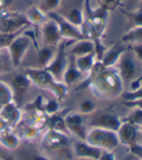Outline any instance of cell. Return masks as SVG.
Instances as JSON below:
<instances>
[{"instance_id":"1","label":"cell","mask_w":142,"mask_h":160,"mask_svg":"<svg viewBox=\"0 0 142 160\" xmlns=\"http://www.w3.org/2000/svg\"><path fill=\"white\" fill-rule=\"evenodd\" d=\"M92 91L99 97L115 98L120 96L124 90V82L117 70L103 68L87 82Z\"/></svg>"},{"instance_id":"2","label":"cell","mask_w":142,"mask_h":160,"mask_svg":"<svg viewBox=\"0 0 142 160\" xmlns=\"http://www.w3.org/2000/svg\"><path fill=\"white\" fill-rule=\"evenodd\" d=\"M90 145L103 148H115L119 145V138L111 130L108 129H95L87 137Z\"/></svg>"},{"instance_id":"3","label":"cell","mask_w":142,"mask_h":160,"mask_svg":"<svg viewBox=\"0 0 142 160\" xmlns=\"http://www.w3.org/2000/svg\"><path fill=\"white\" fill-rule=\"evenodd\" d=\"M65 43L62 42L56 50L55 56L53 57L52 61L47 65L45 68L49 72L54 80L60 81L62 80L63 73L68 65V59L66 57V51H65Z\"/></svg>"},{"instance_id":"4","label":"cell","mask_w":142,"mask_h":160,"mask_svg":"<svg viewBox=\"0 0 142 160\" xmlns=\"http://www.w3.org/2000/svg\"><path fill=\"white\" fill-rule=\"evenodd\" d=\"M63 8L62 13H57L60 15L62 18H64L67 21H69L71 24L75 25L79 30L82 31L84 25V15L82 12V5L79 4L77 1H72L68 2L64 7L63 6H58V8Z\"/></svg>"},{"instance_id":"5","label":"cell","mask_w":142,"mask_h":160,"mask_svg":"<svg viewBox=\"0 0 142 160\" xmlns=\"http://www.w3.org/2000/svg\"><path fill=\"white\" fill-rule=\"evenodd\" d=\"M47 15L50 16V18L56 21V23L59 27V30H60V34L62 38L67 39V40H74V41L87 39L83 35V33L81 32V30H79L75 25L71 24L69 21H67L64 18H62L56 12H50Z\"/></svg>"},{"instance_id":"6","label":"cell","mask_w":142,"mask_h":160,"mask_svg":"<svg viewBox=\"0 0 142 160\" xmlns=\"http://www.w3.org/2000/svg\"><path fill=\"white\" fill-rule=\"evenodd\" d=\"M30 44H31V38L25 35H20V34L18 36H17L13 40V42L9 44L8 49L10 52L12 64L14 65V67H18L20 65L23 55L25 54Z\"/></svg>"},{"instance_id":"7","label":"cell","mask_w":142,"mask_h":160,"mask_svg":"<svg viewBox=\"0 0 142 160\" xmlns=\"http://www.w3.org/2000/svg\"><path fill=\"white\" fill-rule=\"evenodd\" d=\"M118 65V72H119L123 82H133L136 79V65L135 60L134 57L128 53L126 50L119 58V61L117 63Z\"/></svg>"},{"instance_id":"8","label":"cell","mask_w":142,"mask_h":160,"mask_svg":"<svg viewBox=\"0 0 142 160\" xmlns=\"http://www.w3.org/2000/svg\"><path fill=\"white\" fill-rule=\"evenodd\" d=\"M29 23L30 22L26 16L24 17L23 15H13L9 13L7 16L0 18V33H15L22 31Z\"/></svg>"},{"instance_id":"9","label":"cell","mask_w":142,"mask_h":160,"mask_svg":"<svg viewBox=\"0 0 142 160\" xmlns=\"http://www.w3.org/2000/svg\"><path fill=\"white\" fill-rule=\"evenodd\" d=\"M42 34L45 45H49V47H57V44L62 39L56 21L50 18V20H45V22H43Z\"/></svg>"},{"instance_id":"10","label":"cell","mask_w":142,"mask_h":160,"mask_svg":"<svg viewBox=\"0 0 142 160\" xmlns=\"http://www.w3.org/2000/svg\"><path fill=\"white\" fill-rule=\"evenodd\" d=\"M126 50H128L127 48L124 47L123 43L120 42V43L115 44L113 48L104 51L102 56V59L100 61L104 68H112L117 65L120 56Z\"/></svg>"},{"instance_id":"11","label":"cell","mask_w":142,"mask_h":160,"mask_svg":"<svg viewBox=\"0 0 142 160\" xmlns=\"http://www.w3.org/2000/svg\"><path fill=\"white\" fill-rule=\"evenodd\" d=\"M30 85V78L22 73L15 74L11 79V87L17 98H21Z\"/></svg>"},{"instance_id":"12","label":"cell","mask_w":142,"mask_h":160,"mask_svg":"<svg viewBox=\"0 0 142 160\" xmlns=\"http://www.w3.org/2000/svg\"><path fill=\"white\" fill-rule=\"evenodd\" d=\"M95 48H96V44H95V42L93 40L83 39L76 41V42L73 45V48H71L70 54L74 57H79L95 52Z\"/></svg>"},{"instance_id":"13","label":"cell","mask_w":142,"mask_h":160,"mask_svg":"<svg viewBox=\"0 0 142 160\" xmlns=\"http://www.w3.org/2000/svg\"><path fill=\"white\" fill-rule=\"evenodd\" d=\"M82 75V73L77 70L76 64H75V57L73 55H71V58L68 61V65L66 70L63 73L62 81L66 86L74 84L76 80Z\"/></svg>"},{"instance_id":"14","label":"cell","mask_w":142,"mask_h":160,"mask_svg":"<svg viewBox=\"0 0 142 160\" xmlns=\"http://www.w3.org/2000/svg\"><path fill=\"white\" fill-rule=\"evenodd\" d=\"M95 63H96V52L76 57L75 58L76 67L81 73L90 72Z\"/></svg>"},{"instance_id":"15","label":"cell","mask_w":142,"mask_h":160,"mask_svg":"<svg viewBox=\"0 0 142 160\" xmlns=\"http://www.w3.org/2000/svg\"><path fill=\"white\" fill-rule=\"evenodd\" d=\"M95 123L103 129H108L111 131H117L121 125V122L118 120V118L111 115V114H104V115H102L96 120Z\"/></svg>"},{"instance_id":"16","label":"cell","mask_w":142,"mask_h":160,"mask_svg":"<svg viewBox=\"0 0 142 160\" xmlns=\"http://www.w3.org/2000/svg\"><path fill=\"white\" fill-rule=\"evenodd\" d=\"M76 152L81 157H90L93 159H100L102 152L99 148L84 143H76L75 146Z\"/></svg>"},{"instance_id":"17","label":"cell","mask_w":142,"mask_h":160,"mask_svg":"<svg viewBox=\"0 0 142 160\" xmlns=\"http://www.w3.org/2000/svg\"><path fill=\"white\" fill-rule=\"evenodd\" d=\"M67 127L72 130L74 133H76L77 136H79L82 139H86V135L84 132V129L82 128V119L77 114H73L69 115L65 122Z\"/></svg>"},{"instance_id":"18","label":"cell","mask_w":142,"mask_h":160,"mask_svg":"<svg viewBox=\"0 0 142 160\" xmlns=\"http://www.w3.org/2000/svg\"><path fill=\"white\" fill-rule=\"evenodd\" d=\"M119 134H120V139L126 143L133 145L136 139V129L134 127V124L127 122L123 125H120L119 128Z\"/></svg>"},{"instance_id":"19","label":"cell","mask_w":142,"mask_h":160,"mask_svg":"<svg viewBox=\"0 0 142 160\" xmlns=\"http://www.w3.org/2000/svg\"><path fill=\"white\" fill-rule=\"evenodd\" d=\"M122 43L129 44H142V26H134L127 32L121 39Z\"/></svg>"},{"instance_id":"20","label":"cell","mask_w":142,"mask_h":160,"mask_svg":"<svg viewBox=\"0 0 142 160\" xmlns=\"http://www.w3.org/2000/svg\"><path fill=\"white\" fill-rule=\"evenodd\" d=\"M53 48H55V47L45 45V47L39 51V60L44 68H45L47 65H49L52 61L53 57L55 56L56 50L54 51Z\"/></svg>"},{"instance_id":"21","label":"cell","mask_w":142,"mask_h":160,"mask_svg":"<svg viewBox=\"0 0 142 160\" xmlns=\"http://www.w3.org/2000/svg\"><path fill=\"white\" fill-rule=\"evenodd\" d=\"M12 98V91L7 84L0 82V104L7 105L10 103V100Z\"/></svg>"},{"instance_id":"22","label":"cell","mask_w":142,"mask_h":160,"mask_svg":"<svg viewBox=\"0 0 142 160\" xmlns=\"http://www.w3.org/2000/svg\"><path fill=\"white\" fill-rule=\"evenodd\" d=\"M44 16L45 15L43 14V12L41 10L33 8L27 13L26 18H27V19H28V21L30 22V23H32V22L43 23V22H45V17Z\"/></svg>"},{"instance_id":"23","label":"cell","mask_w":142,"mask_h":160,"mask_svg":"<svg viewBox=\"0 0 142 160\" xmlns=\"http://www.w3.org/2000/svg\"><path fill=\"white\" fill-rule=\"evenodd\" d=\"M60 1L61 0H44L42 8L40 10L42 12L44 10L45 12H47V14L50 12H55V10L58 8L59 4H60Z\"/></svg>"},{"instance_id":"24","label":"cell","mask_w":142,"mask_h":160,"mask_svg":"<svg viewBox=\"0 0 142 160\" xmlns=\"http://www.w3.org/2000/svg\"><path fill=\"white\" fill-rule=\"evenodd\" d=\"M122 98L124 101H132V100H135L138 98H142V86L134 90L133 92L124 93L122 95Z\"/></svg>"},{"instance_id":"25","label":"cell","mask_w":142,"mask_h":160,"mask_svg":"<svg viewBox=\"0 0 142 160\" xmlns=\"http://www.w3.org/2000/svg\"><path fill=\"white\" fill-rule=\"evenodd\" d=\"M129 122L132 124H137V125L142 124V109L135 110L131 115V117L129 118Z\"/></svg>"},{"instance_id":"26","label":"cell","mask_w":142,"mask_h":160,"mask_svg":"<svg viewBox=\"0 0 142 160\" xmlns=\"http://www.w3.org/2000/svg\"><path fill=\"white\" fill-rule=\"evenodd\" d=\"M129 17L132 18V20L135 26H142V9L134 13H126Z\"/></svg>"},{"instance_id":"27","label":"cell","mask_w":142,"mask_h":160,"mask_svg":"<svg viewBox=\"0 0 142 160\" xmlns=\"http://www.w3.org/2000/svg\"><path fill=\"white\" fill-rule=\"evenodd\" d=\"M51 125L55 130H63L66 127V123L61 118L55 117L51 121Z\"/></svg>"},{"instance_id":"28","label":"cell","mask_w":142,"mask_h":160,"mask_svg":"<svg viewBox=\"0 0 142 160\" xmlns=\"http://www.w3.org/2000/svg\"><path fill=\"white\" fill-rule=\"evenodd\" d=\"M93 109H94V104L91 100H85L80 104V110L83 113H89L93 111Z\"/></svg>"},{"instance_id":"29","label":"cell","mask_w":142,"mask_h":160,"mask_svg":"<svg viewBox=\"0 0 142 160\" xmlns=\"http://www.w3.org/2000/svg\"><path fill=\"white\" fill-rule=\"evenodd\" d=\"M123 103L128 107H136L138 109H142V98H138L132 101H124Z\"/></svg>"},{"instance_id":"30","label":"cell","mask_w":142,"mask_h":160,"mask_svg":"<svg viewBox=\"0 0 142 160\" xmlns=\"http://www.w3.org/2000/svg\"><path fill=\"white\" fill-rule=\"evenodd\" d=\"M57 107H58V105L55 101H50L46 106V111H49L50 113H53L57 110Z\"/></svg>"},{"instance_id":"31","label":"cell","mask_w":142,"mask_h":160,"mask_svg":"<svg viewBox=\"0 0 142 160\" xmlns=\"http://www.w3.org/2000/svg\"><path fill=\"white\" fill-rule=\"evenodd\" d=\"M132 151H133V152H134V154H136V155L142 157V148H141V147L133 145V147H132Z\"/></svg>"},{"instance_id":"32","label":"cell","mask_w":142,"mask_h":160,"mask_svg":"<svg viewBox=\"0 0 142 160\" xmlns=\"http://www.w3.org/2000/svg\"><path fill=\"white\" fill-rule=\"evenodd\" d=\"M99 160H114V155L111 153H104L101 155Z\"/></svg>"},{"instance_id":"33","label":"cell","mask_w":142,"mask_h":160,"mask_svg":"<svg viewBox=\"0 0 142 160\" xmlns=\"http://www.w3.org/2000/svg\"><path fill=\"white\" fill-rule=\"evenodd\" d=\"M2 61H1V59H0V72H1V70H2Z\"/></svg>"},{"instance_id":"34","label":"cell","mask_w":142,"mask_h":160,"mask_svg":"<svg viewBox=\"0 0 142 160\" xmlns=\"http://www.w3.org/2000/svg\"><path fill=\"white\" fill-rule=\"evenodd\" d=\"M135 1H142V0H135Z\"/></svg>"},{"instance_id":"35","label":"cell","mask_w":142,"mask_h":160,"mask_svg":"<svg viewBox=\"0 0 142 160\" xmlns=\"http://www.w3.org/2000/svg\"><path fill=\"white\" fill-rule=\"evenodd\" d=\"M81 160H86V159H81Z\"/></svg>"},{"instance_id":"36","label":"cell","mask_w":142,"mask_h":160,"mask_svg":"<svg viewBox=\"0 0 142 160\" xmlns=\"http://www.w3.org/2000/svg\"><path fill=\"white\" fill-rule=\"evenodd\" d=\"M0 153H1V150H0Z\"/></svg>"},{"instance_id":"37","label":"cell","mask_w":142,"mask_h":160,"mask_svg":"<svg viewBox=\"0 0 142 160\" xmlns=\"http://www.w3.org/2000/svg\"><path fill=\"white\" fill-rule=\"evenodd\" d=\"M140 2H141V5H142V1H140Z\"/></svg>"}]
</instances>
